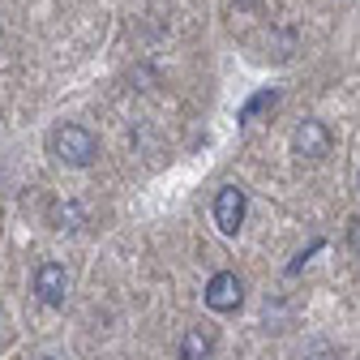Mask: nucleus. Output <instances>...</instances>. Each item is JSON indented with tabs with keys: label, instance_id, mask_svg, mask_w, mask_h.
I'll use <instances>...</instances> for the list:
<instances>
[{
	"label": "nucleus",
	"instance_id": "nucleus-1",
	"mask_svg": "<svg viewBox=\"0 0 360 360\" xmlns=\"http://www.w3.org/2000/svg\"><path fill=\"white\" fill-rule=\"evenodd\" d=\"M48 150L60 163H69V167H90V163H95V155H99V142H95V133L82 129V124H60L52 133Z\"/></svg>",
	"mask_w": 360,
	"mask_h": 360
},
{
	"label": "nucleus",
	"instance_id": "nucleus-2",
	"mask_svg": "<svg viewBox=\"0 0 360 360\" xmlns=\"http://www.w3.org/2000/svg\"><path fill=\"white\" fill-rule=\"evenodd\" d=\"M330 146H335V138H330V129H326L322 120H300L296 133H292V155H296V159L318 163V159L330 155Z\"/></svg>",
	"mask_w": 360,
	"mask_h": 360
},
{
	"label": "nucleus",
	"instance_id": "nucleus-3",
	"mask_svg": "<svg viewBox=\"0 0 360 360\" xmlns=\"http://www.w3.org/2000/svg\"><path fill=\"white\" fill-rule=\"evenodd\" d=\"M245 210H249V202H245V189L240 185H223L214 193V223H219L223 236H236L245 228Z\"/></svg>",
	"mask_w": 360,
	"mask_h": 360
},
{
	"label": "nucleus",
	"instance_id": "nucleus-4",
	"mask_svg": "<svg viewBox=\"0 0 360 360\" xmlns=\"http://www.w3.org/2000/svg\"><path fill=\"white\" fill-rule=\"evenodd\" d=\"M34 296H39V304H65V296H69V270L60 266V262H43L39 270H34Z\"/></svg>",
	"mask_w": 360,
	"mask_h": 360
},
{
	"label": "nucleus",
	"instance_id": "nucleus-5",
	"mask_svg": "<svg viewBox=\"0 0 360 360\" xmlns=\"http://www.w3.org/2000/svg\"><path fill=\"white\" fill-rule=\"evenodd\" d=\"M240 300H245V283L232 275V270H219V275L206 283V304L214 313H236Z\"/></svg>",
	"mask_w": 360,
	"mask_h": 360
},
{
	"label": "nucleus",
	"instance_id": "nucleus-6",
	"mask_svg": "<svg viewBox=\"0 0 360 360\" xmlns=\"http://www.w3.org/2000/svg\"><path fill=\"white\" fill-rule=\"evenodd\" d=\"M210 352H214V335L206 326H189L180 339V360H210Z\"/></svg>",
	"mask_w": 360,
	"mask_h": 360
},
{
	"label": "nucleus",
	"instance_id": "nucleus-7",
	"mask_svg": "<svg viewBox=\"0 0 360 360\" xmlns=\"http://www.w3.org/2000/svg\"><path fill=\"white\" fill-rule=\"evenodd\" d=\"M262 108H275V90H262V95H257V99H253V103L245 108V120H253V116H257Z\"/></svg>",
	"mask_w": 360,
	"mask_h": 360
},
{
	"label": "nucleus",
	"instance_id": "nucleus-8",
	"mask_svg": "<svg viewBox=\"0 0 360 360\" xmlns=\"http://www.w3.org/2000/svg\"><path fill=\"white\" fill-rule=\"evenodd\" d=\"M347 245H352V253L360 257V214L352 219V228H347Z\"/></svg>",
	"mask_w": 360,
	"mask_h": 360
},
{
	"label": "nucleus",
	"instance_id": "nucleus-9",
	"mask_svg": "<svg viewBox=\"0 0 360 360\" xmlns=\"http://www.w3.org/2000/svg\"><path fill=\"white\" fill-rule=\"evenodd\" d=\"M236 5H257V0H236Z\"/></svg>",
	"mask_w": 360,
	"mask_h": 360
},
{
	"label": "nucleus",
	"instance_id": "nucleus-10",
	"mask_svg": "<svg viewBox=\"0 0 360 360\" xmlns=\"http://www.w3.org/2000/svg\"><path fill=\"white\" fill-rule=\"evenodd\" d=\"M52 360H56V356H52Z\"/></svg>",
	"mask_w": 360,
	"mask_h": 360
}]
</instances>
